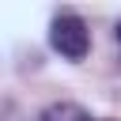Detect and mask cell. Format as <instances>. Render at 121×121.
<instances>
[{
    "instance_id": "1",
    "label": "cell",
    "mask_w": 121,
    "mask_h": 121,
    "mask_svg": "<svg viewBox=\"0 0 121 121\" xmlns=\"http://www.w3.org/2000/svg\"><path fill=\"white\" fill-rule=\"evenodd\" d=\"M49 45L68 60H83L91 49V30L76 11H57L49 23Z\"/></svg>"
},
{
    "instance_id": "2",
    "label": "cell",
    "mask_w": 121,
    "mask_h": 121,
    "mask_svg": "<svg viewBox=\"0 0 121 121\" xmlns=\"http://www.w3.org/2000/svg\"><path fill=\"white\" fill-rule=\"evenodd\" d=\"M38 121H95L79 102H49L42 113H38Z\"/></svg>"
},
{
    "instance_id": "3",
    "label": "cell",
    "mask_w": 121,
    "mask_h": 121,
    "mask_svg": "<svg viewBox=\"0 0 121 121\" xmlns=\"http://www.w3.org/2000/svg\"><path fill=\"white\" fill-rule=\"evenodd\" d=\"M117 42H121V23H117Z\"/></svg>"
},
{
    "instance_id": "4",
    "label": "cell",
    "mask_w": 121,
    "mask_h": 121,
    "mask_svg": "<svg viewBox=\"0 0 121 121\" xmlns=\"http://www.w3.org/2000/svg\"><path fill=\"white\" fill-rule=\"evenodd\" d=\"M102 121H113V117H102Z\"/></svg>"
}]
</instances>
